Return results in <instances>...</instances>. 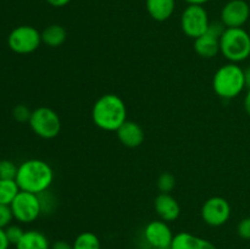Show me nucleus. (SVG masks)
Wrapping results in <instances>:
<instances>
[{"label":"nucleus","instance_id":"bb28decb","mask_svg":"<svg viewBox=\"0 0 250 249\" xmlns=\"http://www.w3.org/2000/svg\"><path fill=\"white\" fill-rule=\"evenodd\" d=\"M237 233L242 239L250 241V216L244 217L237 226Z\"/></svg>","mask_w":250,"mask_h":249},{"label":"nucleus","instance_id":"412c9836","mask_svg":"<svg viewBox=\"0 0 250 249\" xmlns=\"http://www.w3.org/2000/svg\"><path fill=\"white\" fill-rule=\"evenodd\" d=\"M19 166L11 160H0V180H15Z\"/></svg>","mask_w":250,"mask_h":249},{"label":"nucleus","instance_id":"473e14b6","mask_svg":"<svg viewBox=\"0 0 250 249\" xmlns=\"http://www.w3.org/2000/svg\"><path fill=\"white\" fill-rule=\"evenodd\" d=\"M244 80H246V88L250 89V66L244 70Z\"/></svg>","mask_w":250,"mask_h":249},{"label":"nucleus","instance_id":"dca6fc26","mask_svg":"<svg viewBox=\"0 0 250 249\" xmlns=\"http://www.w3.org/2000/svg\"><path fill=\"white\" fill-rule=\"evenodd\" d=\"M194 50L204 59L215 58L220 53V37L207 31V33L194 39Z\"/></svg>","mask_w":250,"mask_h":249},{"label":"nucleus","instance_id":"2eb2a0df","mask_svg":"<svg viewBox=\"0 0 250 249\" xmlns=\"http://www.w3.org/2000/svg\"><path fill=\"white\" fill-rule=\"evenodd\" d=\"M149 16L158 22L167 21L176 9V0H146Z\"/></svg>","mask_w":250,"mask_h":249},{"label":"nucleus","instance_id":"c85d7f7f","mask_svg":"<svg viewBox=\"0 0 250 249\" xmlns=\"http://www.w3.org/2000/svg\"><path fill=\"white\" fill-rule=\"evenodd\" d=\"M50 249H73L72 244L66 241H56L51 244Z\"/></svg>","mask_w":250,"mask_h":249},{"label":"nucleus","instance_id":"f8f14e48","mask_svg":"<svg viewBox=\"0 0 250 249\" xmlns=\"http://www.w3.org/2000/svg\"><path fill=\"white\" fill-rule=\"evenodd\" d=\"M154 208L160 220L166 222L176 221L181 215L180 203L170 193H160L154 200Z\"/></svg>","mask_w":250,"mask_h":249},{"label":"nucleus","instance_id":"9d476101","mask_svg":"<svg viewBox=\"0 0 250 249\" xmlns=\"http://www.w3.org/2000/svg\"><path fill=\"white\" fill-rule=\"evenodd\" d=\"M143 237L149 248L170 249L175 234L172 233V229L167 222L163 220H154L144 227Z\"/></svg>","mask_w":250,"mask_h":249},{"label":"nucleus","instance_id":"393cba45","mask_svg":"<svg viewBox=\"0 0 250 249\" xmlns=\"http://www.w3.org/2000/svg\"><path fill=\"white\" fill-rule=\"evenodd\" d=\"M32 111L26 106V105H16L12 110V116L16 120L17 122H29V119H31Z\"/></svg>","mask_w":250,"mask_h":249},{"label":"nucleus","instance_id":"a878e982","mask_svg":"<svg viewBox=\"0 0 250 249\" xmlns=\"http://www.w3.org/2000/svg\"><path fill=\"white\" fill-rule=\"evenodd\" d=\"M14 220L10 205L0 204V228H6Z\"/></svg>","mask_w":250,"mask_h":249},{"label":"nucleus","instance_id":"c756f323","mask_svg":"<svg viewBox=\"0 0 250 249\" xmlns=\"http://www.w3.org/2000/svg\"><path fill=\"white\" fill-rule=\"evenodd\" d=\"M50 6L53 7H63L71 2V0H45Z\"/></svg>","mask_w":250,"mask_h":249},{"label":"nucleus","instance_id":"aec40b11","mask_svg":"<svg viewBox=\"0 0 250 249\" xmlns=\"http://www.w3.org/2000/svg\"><path fill=\"white\" fill-rule=\"evenodd\" d=\"M73 249H102L99 237L93 232H82L75 238Z\"/></svg>","mask_w":250,"mask_h":249},{"label":"nucleus","instance_id":"72a5a7b5","mask_svg":"<svg viewBox=\"0 0 250 249\" xmlns=\"http://www.w3.org/2000/svg\"><path fill=\"white\" fill-rule=\"evenodd\" d=\"M149 249H154V248H149Z\"/></svg>","mask_w":250,"mask_h":249},{"label":"nucleus","instance_id":"ddd939ff","mask_svg":"<svg viewBox=\"0 0 250 249\" xmlns=\"http://www.w3.org/2000/svg\"><path fill=\"white\" fill-rule=\"evenodd\" d=\"M117 138L127 148H137L144 142V131L141 124L127 120L116 131Z\"/></svg>","mask_w":250,"mask_h":249},{"label":"nucleus","instance_id":"423d86ee","mask_svg":"<svg viewBox=\"0 0 250 249\" xmlns=\"http://www.w3.org/2000/svg\"><path fill=\"white\" fill-rule=\"evenodd\" d=\"M42 44V32L36 27L23 24L10 32L7 37V45L14 53L26 55L36 51Z\"/></svg>","mask_w":250,"mask_h":249},{"label":"nucleus","instance_id":"9b49d317","mask_svg":"<svg viewBox=\"0 0 250 249\" xmlns=\"http://www.w3.org/2000/svg\"><path fill=\"white\" fill-rule=\"evenodd\" d=\"M250 17V6L246 0H229L222 7L220 21L226 28H241Z\"/></svg>","mask_w":250,"mask_h":249},{"label":"nucleus","instance_id":"6ab92c4d","mask_svg":"<svg viewBox=\"0 0 250 249\" xmlns=\"http://www.w3.org/2000/svg\"><path fill=\"white\" fill-rule=\"evenodd\" d=\"M20 190L16 180H0V204L11 205Z\"/></svg>","mask_w":250,"mask_h":249},{"label":"nucleus","instance_id":"b1692460","mask_svg":"<svg viewBox=\"0 0 250 249\" xmlns=\"http://www.w3.org/2000/svg\"><path fill=\"white\" fill-rule=\"evenodd\" d=\"M5 233H6V237H7V239H9L10 244L16 247V244L21 241L24 231L21 226H19V225L11 224V225H9L6 228H5Z\"/></svg>","mask_w":250,"mask_h":249},{"label":"nucleus","instance_id":"4be33fe9","mask_svg":"<svg viewBox=\"0 0 250 249\" xmlns=\"http://www.w3.org/2000/svg\"><path fill=\"white\" fill-rule=\"evenodd\" d=\"M158 189L160 193H171L176 187V178L172 173L164 172L158 178Z\"/></svg>","mask_w":250,"mask_h":249},{"label":"nucleus","instance_id":"a211bd4d","mask_svg":"<svg viewBox=\"0 0 250 249\" xmlns=\"http://www.w3.org/2000/svg\"><path fill=\"white\" fill-rule=\"evenodd\" d=\"M67 38V32L60 24H50L42 32V43L50 48H58L62 45Z\"/></svg>","mask_w":250,"mask_h":249},{"label":"nucleus","instance_id":"f257e3e1","mask_svg":"<svg viewBox=\"0 0 250 249\" xmlns=\"http://www.w3.org/2000/svg\"><path fill=\"white\" fill-rule=\"evenodd\" d=\"M92 120L98 128L116 132L127 121V107L119 95L104 94L97 99L92 109Z\"/></svg>","mask_w":250,"mask_h":249},{"label":"nucleus","instance_id":"f704fd0d","mask_svg":"<svg viewBox=\"0 0 250 249\" xmlns=\"http://www.w3.org/2000/svg\"><path fill=\"white\" fill-rule=\"evenodd\" d=\"M15 249H16V248H15Z\"/></svg>","mask_w":250,"mask_h":249},{"label":"nucleus","instance_id":"f03ea898","mask_svg":"<svg viewBox=\"0 0 250 249\" xmlns=\"http://www.w3.org/2000/svg\"><path fill=\"white\" fill-rule=\"evenodd\" d=\"M15 180L21 190L41 194L50 188L54 181V171L46 161L29 159L20 164Z\"/></svg>","mask_w":250,"mask_h":249},{"label":"nucleus","instance_id":"1a4fd4ad","mask_svg":"<svg viewBox=\"0 0 250 249\" xmlns=\"http://www.w3.org/2000/svg\"><path fill=\"white\" fill-rule=\"evenodd\" d=\"M200 214L205 224L211 227H220L231 217V205L224 197L215 195L205 200Z\"/></svg>","mask_w":250,"mask_h":249},{"label":"nucleus","instance_id":"2f4dec72","mask_svg":"<svg viewBox=\"0 0 250 249\" xmlns=\"http://www.w3.org/2000/svg\"><path fill=\"white\" fill-rule=\"evenodd\" d=\"M183 1L187 2L188 5H202V6H204L210 0H183Z\"/></svg>","mask_w":250,"mask_h":249},{"label":"nucleus","instance_id":"5701e85b","mask_svg":"<svg viewBox=\"0 0 250 249\" xmlns=\"http://www.w3.org/2000/svg\"><path fill=\"white\" fill-rule=\"evenodd\" d=\"M39 195V200H41V207H42V214H50L54 211L56 208V199L49 190L41 193Z\"/></svg>","mask_w":250,"mask_h":249},{"label":"nucleus","instance_id":"4468645a","mask_svg":"<svg viewBox=\"0 0 250 249\" xmlns=\"http://www.w3.org/2000/svg\"><path fill=\"white\" fill-rule=\"evenodd\" d=\"M170 249H217L212 242L190 232H180L173 237Z\"/></svg>","mask_w":250,"mask_h":249},{"label":"nucleus","instance_id":"f3484780","mask_svg":"<svg viewBox=\"0 0 250 249\" xmlns=\"http://www.w3.org/2000/svg\"><path fill=\"white\" fill-rule=\"evenodd\" d=\"M50 247L48 237L37 229L24 231L21 241L16 244V249H50Z\"/></svg>","mask_w":250,"mask_h":249},{"label":"nucleus","instance_id":"cd10ccee","mask_svg":"<svg viewBox=\"0 0 250 249\" xmlns=\"http://www.w3.org/2000/svg\"><path fill=\"white\" fill-rule=\"evenodd\" d=\"M10 242L7 239L5 228H0V249H10Z\"/></svg>","mask_w":250,"mask_h":249},{"label":"nucleus","instance_id":"0eeeda50","mask_svg":"<svg viewBox=\"0 0 250 249\" xmlns=\"http://www.w3.org/2000/svg\"><path fill=\"white\" fill-rule=\"evenodd\" d=\"M210 23L209 14L202 5H188L181 15V29L189 38L197 39L207 33Z\"/></svg>","mask_w":250,"mask_h":249},{"label":"nucleus","instance_id":"6e6552de","mask_svg":"<svg viewBox=\"0 0 250 249\" xmlns=\"http://www.w3.org/2000/svg\"><path fill=\"white\" fill-rule=\"evenodd\" d=\"M10 208H11L14 219L21 224H31L42 215L39 195L24 192V190H20Z\"/></svg>","mask_w":250,"mask_h":249},{"label":"nucleus","instance_id":"39448f33","mask_svg":"<svg viewBox=\"0 0 250 249\" xmlns=\"http://www.w3.org/2000/svg\"><path fill=\"white\" fill-rule=\"evenodd\" d=\"M32 131L43 139H54L61 131V120L55 110L41 106L33 110L29 119Z\"/></svg>","mask_w":250,"mask_h":249},{"label":"nucleus","instance_id":"20e7f679","mask_svg":"<svg viewBox=\"0 0 250 249\" xmlns=\"http://www.w3.org/2000/svg\"><path fill=\"white\" fill-rule=\"evenodd\" d=\"M220 53L229 62L246 61L250 56V34L243 27L226 28L220 38Z\"/></svg>","mask_w":250,"mask_h":249},{"label":"nucleus","instance_id":"7c9ffc66","mask_svg":"<svg viewBox=\"0 0 250 249\" xmlns=\"http://www.w3.org/2000/svg\"><path fill=\"white\" fill-rule=\"evenodd\" d=\"M244 109H246L247 114L250 116V89H248L246 97H244Z\"/></svg>","mask_w":250,"mask_h":249},{"label":"nucleus","instance_id":"7ed1b4c3","mask_svg":"<svg viewBox=\"0 0 250 249\" xmlns=\"http://www.w3.org/2000/svg\"><path fill=\"white\" fill-rule=\"evenodd\" d=\"M212 88L222 99L229 100L237 98L246 88L244 70L238 63H225L215 72Z\"/></svg>","mask_w":250,"mask_h":249}]
</instances>
